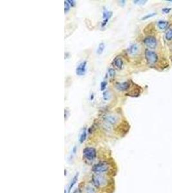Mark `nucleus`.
Listing matches in <instances>:
<instances>
[{
  "instance_id": "nucleus-1",
  "label": "nucleus",
  "mask_w": 172,
  "mask_h": 193,
  "mask_svg": "<svg viewBox=\"0 0 172 193\" xmlns=\"http://www.w3.org/2000/svg\"><path fill=\"white\" fill-rule=\"evenodd\" d=\"M92 183L97 188H103V187L107 185L108 180L102 174H96L92 176Z\"/></svg>"
},
{
  "instance_id": "nucleus-2",
  "label": "nucleus",
  "mask_w": 172,
  "mask_h": 193,
  "mask_svg": "<svg viewBox=\"0 0 172 193\" xmlns=\"http://www.w3.org/2000/svg\"><path fill=\"white\" fill-rule=\"evenodd\" d=\"M109 165L106 162H101L94 165L92 167V171L96 174H103L108 172L109 170Z\"/></svg>"
},
{
  "instance_id": "nucleus-3",
  "label": "nucleus",
  "mask_w": 172,
  "mask_h": 193,
  "mask_svg": "<svg viewBox=\"0 0 172 193\" xmlns=\"http://www.w3.org/2000/svg\"><path fill=\"white\" fill-rule=\"evenodd\" d=\"M103 120L104 125L108 128H110L112 126L116 125L119 122V118L117 116L113 114L105 115L103 116Z\"/></svg>"
},
{
  "instance_id": "nucleus-4",
  "label": "nucleus",
  "mask_w": 172,
  "mask_h": 193,
  "mask_svg": "<svg viewBox=\"0 0 172 193\" xmlns=\"http://www.w3.org/2000/svg\"><path fill=\"white\" fill-rule=\"evenodd\" d=\"M83 157L87 160L92 161L97 157V151L95 148L87 147L83 149Z\"/></svg>"
},
{
  "instance_id": "nucleus-5",
  "label": "nucleus",
  "mask_w": 172,
  "mask_h": 193,
  "mask_svg": "<svg viewBox=\"0 0 172 193\" xmlns=\"http://www.w3.org/2000/svg\"><path fill=\"white\" fill-rule=\"evenodd\" d=\"M145 58L147 63L150 65H153V64H155L158 60V56L155 52L148 50V49H146L145 50Z\"/></svg>"
},
{
  "instance_id": "nucleus-6",
  "label": "nucleus",
  "mask_w": 172,
  "mask_h": 193,
  "mask_svg": "<svg viewBox=\"0 0 172 193\" xmlns=\"http://www.w3.org/2000/svg\"><path fill=\"white\" fill-rule=\"evenodd\" d=\"M144 43L150 49H155L157 47V39L153 36H148L144 39Z\"/></svg>"
},
{
  "instance_id": "nucleus-7",
  "label": "nucleus",
  "mask_w": 172,
  "mask_h": 193,
  "mask_svg": "<svg viewBox=\"0 0 172 193\" xmlns=\"http://www.w3.org/2000/svg\"><path fill=\"white\" fill-rule=\"evenodd\" d=\"M87 61H84L79 64L76 69V73L78 76L84 75L87 72Z\"/></svg>"
},
{
  "instance_id": "nucleus-8",
  "label": "nucleus",
  "mask_w": 172,
  "mask_h": 193,
  "mask_svg": "<svg viewBox=\"0 0 172 193\" xmlns=\"http://www.w3.org/2000/svg\"><path fill=\"white\" fill-rule=\"evenodd\" d=\"M130 84L128 81L122 82H117L115 84V88L118 91H124L128 90L130 88Z\"/></svg>"
},
{
  "instance_id": "nucleus-9",
  "label": "nucleus",
  "mask_w": 172,
  "mask_h": 193,
  "mask_svg": "<svg viewBox=\"0 0 172 193\" xmlns=\"http://www.w3.org/2000/svg\"><path fill=\"white\" fill-rule=\"evenodd\" d=\"M112 65L115 66L116 68L121 70L123 66V61L120 57H116L112 61Z\"/></svg>"
},
{
  "instance_id": "nucleus-10",
  "label": "nucleus",
  "mask_w": 172,
  "mask_h": 193,
  "mask_svg": "<svg viewBox=\"0 0 172 193\" xmlns=\"http://www.w3.org/2000/svg\"><path fill=\"white\" fill-rule=\"evenodd\" d=\"M128 53L130 54L131 56H135L138 53V51H139V47L137 44H133L131 45L130 48H128Z\"/></svg>"
},
{
  "instance_id": "nucleus-11",
  "label": "nucleus",
  "mask_w": 172,
  "mask_h": 193,
  "mask_svg": "<svg viewBox=\"0 0 172 193\" xmlns=\"http://www.w3.org/2000/svg\"><path fill=\"white\" fill-rule=\"evenodd\" d=\"M78 177H79V173H77L75 174V176H73V178H72L71 182H70V185H69V187L68 193H70V191H71L73 187V186L75 185V184L76 183V182H78Z\"/></svg>"
},
{
  "instance_id": "nucleus-12",
  "label": "nucleus",
  "mask_w": 172,
  "mask_h": 193,
  "mask_svg": "<svg viewBox=\"0 0 172 193\" xmlns=\"http://www.w3.org/2000/svg\"><path fill=\"white\" fill-rule=\"evenodd\" d=\"M87 128H84L81 134L80 135V137H79V142H80L81 144L83 143L85 140L87 139Z\"/></svg>"
},
{
  "instance_id": "nucleus-13",
  "label": "nucleus",
  "mask_w": 172,
  "mask_h": 193,
  "mask_svg": "<svg viewBox=\"0 0 172 193\" xmlns=\"http://www.w3.org/2000/svg\"><path fill=\"white\" fill-rule=\"evenodd\" d=\"M157 26L159 29L164 30L166 29H167V27L168 26V22L166 21H160L158 22Z\"/></svg>"
},
{
  "instance_id": "nucleus-14",
  "label": "nucleus",
  "mask_w": 172,
  "mask_h": 193,
  "mask_svg": "<svg viewBox=\"0 0 172 193\" xmlns=\"http://www.w3.org/2000/svg\"><path fill=\"white\" fill-rule=\"evenodd\" d=\"M104 48H105V45H104V43H100L99 46H98L97 49V51L96 52L98 55H101L102 54L104 50Z\"/></svg>"
},
{
  "instance_id": "nucleus-15",
  "label": "nucleus",
  "mask_w": 172,
  "mask_h": 193,
  "mask_svg": "<svg viewBox=\"0 0 172 193\" xmlns=\"http://www.w3.org/2000/svg\"><path fill=\"white\" fill-rule=\"evenodd\" d=\"M85 193H97V192L93 187L88 185L85 189Z\"/></svg>"
},
{
  "instance_id": "nucleus-16",
  "label": "nucleus",
  "mask_w": 172,
  "mask_h": 193,
  "mask_svg": "<svg viewBox=\"0 0 172 193\" xmlns=\"http://www.w3.org/2000/svg\"><path fill=\"white\" fill-rule=\"evenodd\" d=\"M103 98L104 100H105V101H108L110 99V94L109 91L106 90V91H103Z\"/></svg>"
},
{
  "instance_id": "nucleus-17",
  "label": "nucleus",
  "mask_w": 172,
  "mask_h": 193,
  "mask_svg": "<svg viewBox=\"0 0 172 193\" xmlns=\"http://www.w3.org/2000/svg\"><path fill=\"white\" fill-rule=\"evenodd\" d=\"M165 38L166 39V40L168 41H170L172 39V29H169L168 30V32L166 33Z\"/></svg>"
},
{
  "instance_id": "nucleus-18",
  "label": "nucleus",
  "mask_w": 172,
  "mask_h": 193,
  "mask_svg": "<svg viewBox=\"0 0 172 193\" xmlns=\"http://www.w3.org/2000/svg\"><path fill=\"white\" fill-rule=\"evenodd\" d=\"M107 84H108V82H107L106 81H103L101 82V84H100L101 91H105L106 86H107Z\"/></svg>"
},
{
  "instance_id": "nucleus-19",
  "label": "nucleus",
  "mask_w": 172,
  "mask_h": 193,
  "mask_svg": "<svg viewBox=\"0 0 172 193\" xmlns=\"http://www.w3.org/2000/svg\"><path fill=\"white\" fill-rule=\"evenodd\" d=\"M108 73L110 77H113L115 75V70L113 68H109L108 70Z\"/></svg>"
},
{
  "instance_id": "nucleus-20",
  "label": "nucleus",
  "mask_w": 172,
  "mask_h": 193,
  "mask_svg": "<svg viewBox=\"0 0 172 193\" xmlns=\"http://www.w3.org/2000/svg\"><path fill=\"white\" fill-rule=\"evenodd\" d=\"M70 9V5L68 3V2L66 1H64V12H65V14H66L67 12H68Z\"/></svg>"
},
{
  "instance_id": "nucleus-21",
  "label": "nucleus",
  "mask_w": 172,
  "mask_h": 193,
  "mask_svg": "<svg viewBox=\"0 0 172 193\" xmlns=\"http://www.w3.org/2000/svg\"><path fill=\"white\" fill-rule=\"evenodd\" d=\"M134 4L136 5H144L147 2V1H144V0H135L133 1Z\"/></svg>"
},
{
  "instance_id": "nucleus-22",
  "label": "nucleus",
  "mask_w": 172,
  "mask_h": 193,
  "mask_svg": "<svg viewBox=\"0 0 172 193\" xmlns=\"http://www.w3.org/2000/svg\"><path fill=\"white\" fill-rule=\"evenodd\" d=\"M156 15V13H151V14H147L146 16H144L143 17H142V20H148L149 18H151L153 16H155Z\"/></svg>"
},
{
  "instance_id": "nucleus-23",
  "label": "nucleus",
  "mask_w": 172,
  "mask_h": 193,
  "mask_svg": "<svg viewBox=\"0 0 172 193\" xmlns=\"http://www.w3.org/2000/svg\"><path fill=\"white\" fill-rule=\"evenodd\" d=\"M66 1L68 2V3L70 5V7H73L76 5V1H73V0H72H72H67Z\"/></svg>"
},
{
  "instance_id": "nucleus-24",
  "label": "nucleus",
  "mask_w": 172,
  "mask_h": 193,
  "mask_svg": "<svg viewBox=\"0 0 172 193\" xmlns=\"http://www.w3.org/2000/svg\"><path fill=\"white\" fill-rule=\"evenodd\" d=\"M171 10V8H165L162 9V11H163L164 13H169V12Z\"/></svg>"
},
{
  "instance_id": "nucleus-25",
  "label": "nucleus",
  "mask_w": 172,
  "mask_h": 193,
  "mask_svg": "<svg viewBox=\"0 0 172 193\" xmlns=\"http://www.w3.org/2000/svg\"><path fill=\"white\" fill-rule=\"evenodd\" d=\"M119 3L120 4H122V5H124L125 4V3H126V1H119Z\"/></svg>"
},
{
  "instance_id": "nucleus-26",
  "label": "nucleus",
  "mask_w": 172,
  "mask_h": 193,
  "mask_svg": "<svg viewBox=\"0 0 172 193\" xmlns=\"http://www.w3.org/2000/svg\"><path fill=\"white\" fill-rule=\"evenodd\" d=\"M94 99V93H92L91 95V97H90V100H93Z\"/></svg>"
},
{
  "instance_id": "nucleus-27",
  "label": "nucleus",
  "mask_w": 172,
  "mask_h": 193,
  "mask_svg": "<svg viewBox=\"0 0 172 193\" xmlns=\"http://www.w3.org/2000/svg\"><path fill=\"white\" fill-rule=\"evenodd\" d=\"M64 192H65V193H66V189L64 190Z\"/></svg>"
},
{
  "instance_id": "nucleus-28",
  "label": "nucleus",
  "mask_w": 172,
  "mask_h": 193,
  "mask_svg": "<svg viewBox=\"0 0 172 193\" xmlns=\"http://www.w3.org/2000/svg\"><path fill=\"white\" fill-rule=\"evenodd\" d=\"M170 1V2H172V1Z\"/></svg>"
}]
</instances>
